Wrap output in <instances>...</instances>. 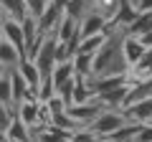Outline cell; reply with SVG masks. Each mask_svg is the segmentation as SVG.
Wrapping results in <instances>:
<instances>
[{"instance_id":"cell-3","label":"cell","mask_w":152,"mask_h":142,"mask_svg":"<svg viewBox=\"0 0 152 142\" xmlns=\"http://www.w3.org/2000/svg\"><path fill=\"white\" fill-rule=\"evenodd\" d=\"M31 61L36 64V69L41 71V79L48 76L51 69H53V64H56V38L53 36H46V38L41 41V46H38L36 53L31 56Z\"/></svg>"},{"instance_id":"cell-14","label":"cell","mask_w":152,"mask_h":142,"mask_svg":"<svg viewBox=\"0 0 152 142\" xmlns=\"http://www.w3.org/2000/svg\"><path fill=\"white\" fill-rule=\"evenodd\" d=\"M51 84H53V91L61 86V84H66L71 76H74V66H71V61H58V64H53V69H51Z\"/></svg>"},{"instance_id":"cell-2","label":"cell","mask_w":152,"mask_h":142,"mask_svg":"<svg viewBox=\"0 0 152 142\" xmlns=\"http://www.w3.org/2000/svg\"><path fill=\"white\" fill-rule=\"evenodd\" d=\"M124 122H127V117H124L122 109H107V107H102V109L96 112V117L89 122V127H91L99 137H109L114 130H119Z\"/></svg>"},{"instance_id":"cell-20","label":"cell","mask_w":152,"mask_h":142,"mask_svg":"<svg viewBox=\"0 0 152 142\" xmlns=\"http://www.w3.org/2000/svg\"><path fill=\"white\" fill-rule=\"evenodd\" d=\"M117 8H119V0H91V10L102 13L107 20L117 13Z\"/></svg>"},{"instance_id":"cell-25","label":"cell","mask_w":152,"mask_h":142,"mask_svg":"<svg viewBox=\"0 0 152 142\" xmlns=\"http://www.w3.org/2000/svg\"><path fill=\"white\" fill-rule=\"evenodd\" d=\"M137 38H140L145 46H152V28H150L147 33H142V36H137Z\"/></svg>"},{"instance_id":"cell-5","label":"cell","mask_w":152,"mask_h":142,"mask_svg":"<svg viewBox=\"0 0 152 142\" xmlns=\"http://www.w3.org/2000/svg\"><path fill=\"white\" fill-rule=\"evenodd\" d=\"M127 91H129V81H127V84H119V86H114V89H107V91L96 94L94 99H96L102 107H107V109H124Z\"/></svg>"},{"instance_id":"cell-21","label":"cell","mask_w":152,"mask_h":142,"mask_svg":"<svg viewBox=\"0 0 152 142\" xmlns=\"http://www.w3.org/2000/svg\"><path fill=\"white\" fill-rule=\"evenodd\" d=\"M0 107H8L13 112V104H10V79H8V71L0 76Z\"/></svg>"},{"instance_id":"cell-27","label":"cell","mask_w":152,"mask_h":142,"mask_svg":"<svg viewBox=\"0 0 152 142\" xmlns=\"http://www.w3.org/2000/svg\"><path fill=\"white\" fill-rule=\"evenodd\" d=\"M0 41H3V13H0Z\"/></svg>"},{"instance_id":"cell-10","label":"cell","mask_w":152,"mask_h":142,"mask_svg":"<svg viewBox=\"0 0 152 142\" xmlns=\"http://www.w3.org/2000/svg\"><path fill=\"white\" fill-rule=\"evenodd\" d=\"M3 38L10 41V43L20 51V56L26 59V46H23V26H20V20L3 15Z\"/></svg>"},{"instance_id":"cell-13","label":"cell","mask_w":152,"mask_h":142,"mask_svg":"<svg viewBox=\"0 0 152 142\" xmlns=\"http://www.w3.org/2000/svg\"><path fill=\"white\" fill-rule=\"evenodd\" d=\"M15 69H18V74H20V76L26 79V84H28V86L38 91V84H41V71L36 69V64H33L31 59H20V61L15 64Z\"/></svg>"},{"instance_id":"cell-18","label":"cell","mask_w":152,"mask_h":142,"mask_svg":"<svg viewBox=\"0 0 152 142\" xmlns=\"http://www.w3.org/2000/svg\"><path fill=\"white\" fill-rule=\"evenodd\" d=\"M23 56H20V51L15 48V46L10 43V41H0V64H5L8 69H13V66L18 64V61H20Z\"/></svg>"},{"instance_id":"cell-6","label":"cell","mask_w":152,"mask_h":142,"mask_svg":"<svg viewBox=\"0 0 152 142\" xmlns=\"http://www.w3.org/2000/svg\"><path fill=\"white\" fill-rule=\"evenodd\" d=\"M145 48H147V46L142 43L137 36H129V33H124V36H122V59H124L127 69H132V66L142 59Z\"/></svg>"},{"instance_id":"cell-7","label":"cell","mask_w":152,"mask_h":142,"mask_svg":"<svg viewBox=\"0 0 152 142\" xmlns=\"http://www.w3.org/2000/svg\"><path fill=\"white\" fill-rule=\"evenodd\" d=\"M107 18L96 10H89L86 15L79 20V38H86V36H96V33H104L107 31Z\"/></svg>"},{"instance_id":"cell-22","label":"cell","mask_w":152,"mask_h":142,"mask_svg":"<svg viewBox=\"0 0 152 142\" xmlns=\"http://www.w3.org/2000/svg\"><path fill=\"white\" fill-rule=\"evenodd\" d=\"M132 142H152V124H140Z\"/></svg>"},{"instance_id":"cell-24","label":"cell","mask_w":152,"mask_h":142,"mask_svg":"<svg viewBox=\"0 0 152 142\" xmlns=\"http://www.w3.org/2000/svg\"><path fill=\"white\" fill-rule=\"evenodd\" d=\"M132 5L137 10H152V0H132Z\"/></svg>"},{"instance_id":"cell-15","label":"cell","mask_w":152,"mask_h":142,"mask_svg":"<svg viewBox=\"0 0 152 142\" xmlns=\"http://www.w3.org/2000/svg\"><path fill=\"white\" fill-rule=\"evenodd\" d=\"M150 28H152V10H140L137 18L127 26L124 33H129V36H142V33H147Z\"/></svg>"},{"instance_id":"cell-29","label":"cell","mask_w":152,"mask_h":142,"mask_svg":"<svg viewBox=\"0 0 152 142\" xmlns=\"http://www.w3.org/2000/svg\"><path fill=\"white\" fill-rule=\"evenodd\" d=\"M145 124H152V114H150V119H147V122H145Z\"/></svg>"},{"instance_id":"cell-8","label":"cell","mask_w":152,"mask_h":142,"mask_svg":"<svg viewBox=\"0 0 152 142\" xmlns=\"http://www.w3.org/2000/svg\"><path fill=\"white\" fill-rule=\"evenodd\" d=\"M53 38L61 41V43H79V20L64 13L53 31Z\"/></svg>"},{"instance_id":"cell-19","label":"cell","mask_w":152,"mask_h":142,"mask_svg":"<svg viewBox=\"0 0 152 142\" xmlns=\"http://www.w3.org/2000/svg\"><path fill=\"white\" fill-rule=\"evenodd\" d=\"M89 10H91V0H69L64 5V13L71 15V18H76V20H81Z\"/></svg>"},{"instance_id":"cell-1","label":"cell","mask_w":152,"mask_h":142,"mask_svg":"<svg viewBox=\"0 0 152 142\" xmlns=\"http://www.w3.org/2000/svg\"><path fill=\"white\" fill-rule=\"evenodd\" d=\"M122 36L124 33H109L107 36L102 48L94 53V74L91 76H99V74H124V71H129L124 59H122Z\"/></svg>"},{"instance_id":"cell-11","label":"cell","mask_w":152,"mask_h":142,"mask_svg":"<svg viewBox=\"0 0 152 142\" xmlns=\"http://www.w3.org/2000/svg\"><path fill=\"white\" fill-rule=\"evenodd\" d=\"M8 79H10V104H13V109H15V104L23 102V97H26L28 84H26V79L18 74L15 66H13V69H8Z\"/></svg>"},{"instance_id":"cell-16","label":"cell","mask_w":152,"mask_h":142,"mask_svg":"<svg viewBox=\"0 0 152 142\" xmlns=\"http://www.w3.org/2000/svg\"><path fill=\"white\" fill-rule=\"evenodd\" d=\"M0 13L8 18H15V20H23L26 15H31L23 0H0Z\"/></svg>"},{"instance_id":"cell-9","label":"cell","mask_w":152,"mask_h":142,"mask_svg":"<svg viewBox=\"0 0 152 142\" xmlns=\"http://www.w3.org/2000/svg\"><path fill=\"white\" fill-rule=\"evenodd\" d=\"M122 112H124L127 122L145 124V122L150 119V114H152V97H145V99H140V102H132L129 107H124Z\"/></svg>"},{"instance_id":"cell-4","label":"cell","mask_w":152,"mask_h":142,"mask_svg":"<svg viewBox=\"0 0 152 142\" xmlns=\"http://www.w3.org/2000/svg\"><path fill=\"white\" fill-rule=\"evenodd\" d=\"M61 15H64V10H61L58 5L46 3L43 10L38 13V15H33V18H36V26H38V33H43V36H53V31H56V26H58Z\"/></svg>"},{"instance_id":"cell-23","label":"cell","mask_w":152,"mask_h":142,"mask_svg":"<svg viewBox=\"0 0 152 142\" xmlns=\"http://www.w3.org/2000/svg\"><path fill=\"white\" fill-rule=\"evenodd\" d=\"M23 3H26V8H28V13H31V15H38V13L46 8V3H48V0H23Z\"/></svg>"},{"instance_id":"cell-28","label":"cell","mask_w":152,"mask_h":142,"mask_svg":"<svg viewBox=\"0 0 152 142\" xmlns=\"http://www.w3.org/2000/svg\"><path fill=\"white\" fill-rule=\"evenodd\" d=\"M5 71H8V66H5V64H0V76H3Z\"/></svg>"},{"instance_id":"cell-12","label":"cell","mask_w":152,"mask_h":142,"mask_svg":"<svg viewBox=\"0 0 152 142\" xmlns=\"http://www.w3.org/2000/svg\"><path fill=\"white\" fill-rule=\"evenodd\" d=\"M71 66H74V74L81 79H89L94 74V53H81V51H76L71 56Z\"/></svg>"},{"instance_id":"cell-26","label":"cell","mask_w":152,"mask_h":142,"mask_svg":"<svg viewBox=\"0 0 152 142\" xmlns=\"http://www.w3.org/2000/svg\"><path fill=\"white\" fill-rule=\"evenodd\" d=\"M48 3H53V5H58L61 10H64V5H66V3H69V0H48Z\"/></svg>"},{"instance_id":"cell-17","label":"cell","mask_w":152,"mask_h":142,"mask_svg":"<svg viewBox=\"0 0 152 142\" xmlns=\"http://www.w3.org/2000/svg\"><path fill=\"white\" fill-rule=\"evenodd\" d=\"M109 33H96V36H86V38H79V43H76V51H81V53H96L99 48H102V43L107 41Z\"/></svg>"}]
</instances>
